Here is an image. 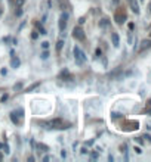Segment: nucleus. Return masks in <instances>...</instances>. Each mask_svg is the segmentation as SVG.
Returning <instances> with one entry per match:
<instances>
[{"label":"nucleus","instance_id":"obj_5","mask_svg":"<svg viewBox=\"0 0 151 162\" xmlns=\"http://www.w3.org/2000/svg\"><path fill=\"white\" fill-rule=\"evenodd\" d=\"M129 2V6H130V9L133 12L135 15H138L139 13V5H138V0H128Z\"/></svg>","mask_w":151,"mask_h":162},{"label":"nucleus","instance_id":"obj_29","mask_svg":"<svg viewBox=\"0 0 151 162\" xmlns=\"http://www.w3.org/2000/svg\"><path fill=\"white\" fill-rule=\"evenodd\" d=\"M2 159H3V155H2V153H0V161H2Z\"/></svg>","mask_w":151,"mask_h":162},{"label":"nucleus","instance_id":"obj_18","mask_svg":"<svg viewBox=\"0 0 151 162\" xmlns=\"http://www.w3.org/2000/svg\"><path fill=\"white\" fill-rule=\"evenodd\" d=\"M42 47H43V49H49V43H48V41H43V43H42Z\"/></svg>","mask_w":151,"mask_h":162},{"label":"nucleus","instance_id":"obj_26","mask_svg":"<svg viewBox=\"0 0 151 162\" xmlns=\"http://www.w3.org/2000/svg\"><path fill=\"white\" fill-rule=\"evenodd\" d=\"M99 56H101V50L99 49H96V58H99Z\"/></svg>","mask_w":151,"mask_h":162},{"label":"nucleus","instance_id":"obj_7","mask_svg":"<svg viewBox=\"0 0 151 162\" xmlns=\"http://www.w3.org/2000/svg\"><path fill=\"white\" fill-rule=\"evenodd\" d=\"M111 40H113V46H114V47H118V44H120V37H118L117 33H113Z\"/></svg>","mask_w":151,"mask_h":162},{"label":"nucleus","instance_id":"obj_14","mask_svg":"<svg viewBox=\"0 0 151 162\" xmlns=\"http://www.w3.org/2000/svg\"><path fill=\"white\" fill-rule=\"evenodd\" d=\"M39 84L40 83H36V84H31V86H30V87H28L27 89V93H30V91H33L34 89H36V87H39Z\"/></svg>","mask_w":151,"mask_h":162},{"label":"nucleus","instance_id":"obj_22","mask_svg":"<svg viewBox=\"0 0 151 162\" xmlns=\"http://www.w3.org/2000/svg\"><path fill=\"white\" fill-rule=\"evenodd\" d=\"M21 87H23V84H21V83L15 84V90H19V89H21Z\"/></svg>","mask_w":151,"mask_h":162},{"label":"nucleus","instance_id":"obj_15","mask_svg":"<svg viewBox=\"0 0 151 162\" xmlns=\"http://www.w3.org/2000/svg\"><path fill=\"white\" fill-rule=\"evenodd\" d=\"M62 46H64V41H62V40H59V41H58V43H56V50L59 52L62 49Z\"/></svg>","mask_w":151,"mask_h":162},{"label":"nucleus","instance_id":"obj_28","mask_svg":"<svg viewBox=\"0 0 151 162\" xmlns=\"http://www.w3.org/2000/svg\"><path fill=\"white\" fill-rule=\"evenodd\" d=\"M148 9H150V13H151V3H150V5H148Z\"/></svg>","mask_w":151,"mask_h":162},{"label":"nucleus","instance_id":"obj_9","mask_svg":"<svg viewBox=\"0 0 151 162\" xmlns=\"http://www.w3.org/2000/svg\"><path fill=\"white\" fill-rule=\"evenodd\" d=\"M59 78H61V80H64V78H65V80H73V75L68 72L67 69H64V71L59 74Z\"/></svg>","mask_w":151,"mask_h":162},{"label":"nucleus","instance_id":"obj_17","mask_svg":"<svg viewBox=\"0 0 151 162\" xmlns=\"http://www.w3.org/2000/svg\"><path fill=\"white\" fill-rule=\"evenodd\" d=\"M48 58H49V52H48V49H46V52L42 53V59H48Z\"/></svg>","mask_w":151,"mask_h":162},{"label":"nucleus","instance_id":"obj_23","mask_svg":"<svg viewBox=\"0 0 151 162\" xmlns=\"http://www.w3.org/2000/svg\"><path fill=\"white\" fill-rule=\"evenodd\" d=\"M80 152H82V153H88V149H86V147H82V149H80Z\"/></svg>","mask_w":151,"mask_h":162},{"label":"nucleus","instance_id":"obj_10","mask_svg":"<svg viewBox=\"0 0 151 162\" xmlns=\"http://www.w3.org/2000/svg\"><path fill=\"white\" fill-rule=\"evenodd\" d=\"M150 46H151V41H150V40H144V41L141 43L139 50H141V52H142V50H145V49H148Z\"/></svg>","mask_w":151,"mask_h":162},{"label":"nucleus","instance_id":"obj_21","mask_svg":"<svg viewBox=\"0 0 151 162\" xmlns=\"http://www.w3.org/2000/svg\"><path fill=\"white\" fill-rule=\"evenodd\" d=\"M144 139L147 140V141H148V143H151V136H148V134H145L144 136Z\"/></svg>","mask_w":151,"mask_h":162},{"label":"nucleus","instance_id":"obj_3","mask_svg":"<svg viewBox=\"0 0 151 162\" xmlns=\"http://www.w3.org/2000/svg\"><path fill=\"white\" fill-rule=\"evenodd\" d=\"M67 19H68V13H62L61 18H59V22H58V27H59V31H61L62 35H65V27H67Z\"/></svg>","mask_w":151,"mask_h":162},{"label":"nucleus","instance_id":"obj_12","mask_svg":"<svg viewBox=\"0 0 151 162\" xmlns=\"http://www.w3.org/2000/svg\"><path fill=\"white\" fill-rule=\"evenodd\" d=\"M34 25H36V28L39 30V34H46V30H45V28H43V25H42V24H40V22H36V24H34Z\"/></svg>","mask_w":151,"mask_h":162},{"label":"nucleus","instance_id":"obj_30","mask_svg":"<svg viewBox=\"0 0 151 162\" xmlns=\"http://www.w3.org/2000/svg\"><path fill=\"white\" fill-rule=\"evenodd\" d=\"M113 2H114V3H117V2H118V0H113Z\"/></svg>","mask_w":151,"mask_h":162},{"label":"nucleus","instance_id":"obj_8","mask_svg":"<svg viewBox=\"0 0 151 162\" xmlns=\"http://www.w3.org/2000/svg\"><path fill=\"white\" fill-rule=\"evenodd\" d=\"M19 65H21V61L18 59L17 56H12V59H11V68H19Z\"/></svg>","mask_w":151,"mask_h":162},{"label":"nucleus","instance_id":"obj_11","mask_svg":"<svg viewBox=\"0 0 151 162\" xmlns=\"http://www.w3.org/2000/svg\"><path fill=\"white\" fill-rule=\"evenodd\" d=\"M33 146H36V147L40 149L42 152H48V150H49V147H48L46 145H42V143H34V141H33Z\"/></svg>","mask_w":151,"mask_h":162},{"label":"nucleus","instance_id":"obj_16","mask_svg":"<svg viewBox=\"0 0 151 162\" xmlns=\"http://www.w3.org/2000/svg\"><path fill=\"white\" fill-rule=\"evenodd\" d=\"M108 24H110V22H108V19L105 18V19H102V21H101V27H108Z\"/></svg>","mask_w":151,"mask_h":162},{"label":"nucleus","instance_id":"obj_20","mask_svg":"<svg viewBox=\"0 0 151 162\" xmlns=\"http://www.w3.org/2000/svg\"><path fill=\"white\" fill-rule=\"evenodd\" d=\"M31 37H33V39L36 40V39H37V37H39V33H37V31H34V33L31 34Z\"/></svg>","mask_w":151,"mask_h":162},{"label":"nucleus","instance_id":"obj_1","mask_svg":"<svg viewBox=\"0 0 151 162\" xmlns=\"http://www.w3.org/2000/svg\"><path fill=\"white\" fill-rule=\"evenodd\" d=\"M43 125V128L46 130H58V128H68L70 125L68 124H65L64 121H62V118H53V119H49V121H46V123L42 124Z\"/></svg>","mask_w":151,"mask_h":162},{"label":"nucleus","instance_id":"obj_6","mask_svg":"<svg viewBox=\"0 0 151 162\" xmlns=\"http://www.w3.org/2000/svg\"><path fill=\"white\" fill-rule=\"evenodd\" d=\"M116 21H117V24H120V25H122V24L126 21V15H124V13H122V12L116 13Z\"/></svg>","mask_w":151,"mask_h":162},{"label":"nucleus","instance_id":"obj_13","mask_svg":"<svg viewBox=\"0 0 151 162\" xmlns=\"http://www.w3.org/2000/svg\"><path fill=\"white\" fill-rule=\"evenodd\" d=\"M11 119H12V123L18 124V117H17V112H12V113H11Z\"/></svg>","mask_w":151,"mask_h":162},{"label":"nucleus","instance_id":"obj_4","mask_svg":"<svg viewBox=\"0 0 151 162\" xmlns=\"http://www.w3.org/2000/svg\"><path fill=\"white\" fill-rule=\"evenodd\" d=\"M73 35H74V39H77V40H84L86 39V35H84V31H83V28L82 27H76L73 30Z\"/></svg>","mask_w":151,"mask_h":162},{"label":"nucleus","instance_id":"obj_24","mask_svg":"<svg viewBox=\"0 0 151 162\" xmlns=\"http://www.w3.org/2000/svg\"><path fill=\"white\" fill-rule=\"evenodd\" d=\"M8 97H9V96H8V95H5V96H3V97H2V102H6V100H8Z\"/></svg>","mask_w":151,"mask_h":162},{"label":"nucleus","instance_id":"obj_19","mask_svg":"<svg viewBox=\"0 0 151 162\" xmlns=\"http://www.w3.org/2000/svg\"><path fill=\"white\" fill-rule=\"evenodd\" d=\"M15 3H17V6H18V7H21V6L24 5V0H17Z\"/></svg>","mask_w":151,"mask_h":162},{"label":"nucleus","instance_id":"obj_2","mask_svg":"<svg viewBox=\"0 0 151 162\" xmlns=\"http://www.w3.org/2000/svg\"><path fill=\"white\" fill-rule=\"evenodd\" d=\"M73 53H74V59H76V63L77 65H84L86 63V56H84L83 50H80L78 46H74Z\"/></svg>","mask_w":151,"mask_h":162},{"label":"nucleus","instance_id":"obj_27","mask_svg":"<svg viewBox=\"0 0 151 162\" xmlns=\"http://www.w3.org/2000/svg\"><path fill=\"white\" fill-rule=\"evenodd\" d=\"M135 152H136V153H141V152H142V150H141L139 147H135Z\"/></svg>","mask_w":151,"mask_h":162},{"label":"nucleus","instance_id":"obj_25","mask_svg":"<svg viewBox=\"0 0 151 162\" xmlns=\"http://www.w3.org/2000/svg\"><path fill=\"white\" fill-rule=\"evenodd\" d=\"M17 15H18V16H21V15H23V11H21V9H18V11H17Z\"/></svg>","mask_w":151,"mask_h":162}]
</instances>
